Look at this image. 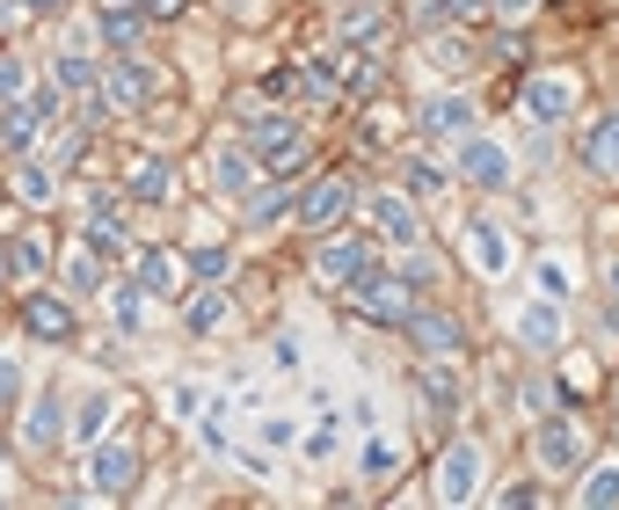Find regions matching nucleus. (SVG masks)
<instances>
[{"label":"nucleus","instance_id":"nucleus-1","mask_svg":"<svg viewBox=\"0 0 619 510\" xmlns=\"http://www.w3.org/2000/svg\"><path fill=\"white\" fill-rule=\"evenodd\" d=\"M518 117L540 124V132L569 124L575 117V80H569V73H532V80L518 88Z\"/></svg>","mask_w":619,"mask_h":510},{"label":"nucleus","instance_id":"nucleus-2","mask_svg":"<svg viewBox=\"0 0 619 510\" xmlns=\"http://www.w3.org/2000/svg\"><path fill=\"white\" fill-rule=\"evenodd\" d=\"M350 307H358L364 321H394V328H401L408 321V277H372V270H364V277H350Z\"/></svg>","mask_w":619,"mask_h":510},{"label":"nucleus","instance_id":"nucleus-3","mask_svg":"<svg viewBox=\"0 0 619 510\" xmlns=\"http://www.w3.org/2000/svg\"><path fill=\"white\" fill-rule=\"evenodd\" d=\"M532 460L547 467V474H569V467L583 460V423H569V415L540 423V431H532Z\"/></svg>","mask_w":619,"mask_h":510},{"label":"nucleus","instance_id":"nucleus-4","mask_svg":"<svg viewBox=\"0 0 619 510\" xmlns=\"http://www.w3.org/2000/svg\"><path fill=\"white\" fill-rule=\"evenodd\" d=\"M459 175H467L474 190H503V183H510V146H496V139H459Z\"/></svg>","mask_w":619,"mask_h":510},{"label":"nucleus","instance_id":"nucleus-5","mask_svg":"<svg viewBox=\"0 0 619 510\" xmlns=\"http://www.w3.org/2000/svg\"><path fill=\"white\" fill-rule=\"evenodd\" d=\"M146 96H153V73H146L139 59H117V66H102V102H110L117 117L146 110Z\"/></svg>","mask_w":619,"mask_h":510},{"label":"nucleus","instance_id":"nucleus-6","mask_svg":"<svg viewBox=\"0 0 619 510\" xmlns=\"http://www.w3.org/2000/svg\"><path fill=\"white\" fill-rule=\"evenodd\" d=\"M350 212V175H321L307 197H299V226L307 234H321V226H335V219Z\"/></svg>","mask_w":619,"mask_h":510},{"label":"nucleus","instance_id":"nucleus-7","mask_svg":"<svg viewBox=\"0 0 619 510\" xmlns=\"http://www.w3.org/2000/svg\"><path fill=\"white\" fill-rule=\"evenodd\" d=\"M408 343H416V350H430V358H459V350H467V328H459L453 314H416V307H408Z\"/></svg>","mask_w":619,"mask_h":510},{"label":"nucleus","instance_id":"nucleus-8","mask_svg":"<svg viewBox=\"0 0 619 510\" xmlns=\"http://www.w3.org/2000/svg\"><path fill=\"white\" fill-rule=\"evenodd\" d=\"M248 146H256V153H270V169H277V175H292V161H299V124L270 110V117L248 124Z\"/></svg>","mask_w":619,"mask_h":510},{"label":"nucleus","instance_id":"nucleus-9","mask_svg":"<svg viewBox=\"0 0 619 510\" xmlns=\"http://www.w3.org/2000/svg\"><path fill=\"white\" fill-rule=\"evenodd\" d=\"M51 110H59V96H37V102H0V146H8V153H23L29 139H37V124L51 117Z\"/></svg>","mask_w":619,"mask_h":510},{"label":"nucleus","instance_id":"nucleus-10","mask_svg":"<svg viewBox=\"0 0 619 510\" xmlns=\"http://www.w3.org/2000/svg\"><path fill=\"white\" fill-rule=\"evenodd\" d=\"M132 482H139V452L132 445H102L96 467H88V488L96 496H132Z\"/></svg>","mask_w":619,"mask_h":510},{"label":"nucleus","instance_id":"nucleus-11","mask_svg":"<svg viewBox=\"0 0 619 510\" xmlns=\"http://www.w3.org/2000/svg\"><path fill=\"white\" fill-rule=\"evenodd\" d=\"M583 169H591L597 183H619V117L583 124Z\"/></svg>","mask_w":619,"mask_h":510},{"label":"nucleus","instance_id":"nucleus-12","mask_svg":"<svg viewBox=\"0 0 619 510\" xmlns=\"http://www.w3.org/2000/svg\"><path fill=\"white\" fill-rule=\"evenodd\" d=\"M474 488H481V452L474 445H453L445 467H437V503H467Z\"/></svg>","mask_w":619,"mask_h":510},{"label":"nucleus","instance_id":"nucleus-13","mask_svg":"<svg viewBox=\"0 0 619 510\" xmlns=\"http://www.w3.org/2000/svg\"><path fill=\"white\" fill-rule=\"evenodd\" d=\"M416 124H423L430 139H467V132H474V102L467 96H430Z\"/></svg>","mask_w":619,"mask_h":510},{"label":"nucleus","instance_id":"nucleus-14","mask_svg":"<svg viewBox=\"0 0 619 510\" xmlns=\"http://www.w3.org/2000/svg\"><path fill=\"white\" fill-rule=\"evenodd\" d=\"M364 270H372V248H364L358 234L321 248V277H329V285H350V277H364Z\"/></svg>","mask_w":619,"mask_h":510},{"label":"nucleus","instance_id":"nucleus-15","mask_svg":"<svg viewBox=\"0 0 619 510\" xmlns=\"http://www.w3.org/2000/svg\"><path fill=\"white\" fill-rule=\"evenodd\" d=\"M23 321H29V336L37 343H66L73 336V314H66V299H51V291H37L23 307Z\"/></svg>","mask_w":619,"mask_h":510},{"label":"nucleus","instance_id":"nucleus-16","mask_svg":"<svg viewBox=\"0 0 619 510\" xmlns=\"http://www.w3.org/2000/svg\"><path fill=\"white\" fill-rule=\"evenodd\" d=\"M518 343L524 350H554V343H561V307H554V299H532L518 314Z\"/></svg>","mask_w":619,"mask_h":510},{"label":"nucleus","instance_id":"nucleus-17","mask_svg":"<svg viewBox=\"0 0 619 510\" xmlns=\"http://www.w3.org/2000/svg\"><path fill=\"white\" fill-rule=\"evenodd\" d=\"M139 291H153V299H183V263H175L168 248H146L139 256Z\"/></svg>","mask_w":619,"mask_h":510},{"label":"nucleus","instance_id":"nucleus-18","mask_svg":"<svg viewBox=\"0 0 619 510\" xmlns=\"http://www.w3.org/2000/svg\"><path fill=\"white\" fill-rule=\"evenodd\" d=\"M372 219H380L386 241H401V248L423 241V219H416V204H401V197H372Z\"/></svg>","mask_w":619,"mask_h":510},{"label":"nucleus","instance_id":"nucleus-19","mask_svg":"<svg viewBox=\"0 0 619 510\" xmlns=\"http://www.w3.org/2000/svg\"><path fill=\"white\" fill-rule=\"evenodd\" d=\"M467 241H474V263L488 270V277H503V263H510V241H503V226L474 219V226H467Z\"/></svg>","mask_w":619,"mask_h":510},{"label":"nucleus","instance_id":"nucleus-20","mask_svg":"<svg viewBox=\"0 0 619 510\" xmlns=\"http://www.w3.org/2000/svg\"><path fill=\"white\" fill-rule=\"evenodd\" d=\"M212 183H219L226 197H240L248 183H256V161H248L240 146H219V161H212Z\"/></svg>","mask_w":619,"mask_h":510},{"label":"nucleus","instance_id":"nucleus-21","mask_svg":"<svg viewBox=\"0 0 619 510\" xmlns=\"http://www.w3.org/2000/svg\"><path fill=\"white\" fill-rule=\"evenodd\" d=\"M29 445H37V452H51V445H59V437H66V415H59V394H45V401H37V409H29Z\"/></svg>","mask_w":619,"mask_h":510},{"label":"nucleus","instance_id":"nucleus-22","mask_svg":"<svg viewBox=\"0 0 619 510\" xmlns=\"http://www.w3.org/2000/svg\"><path fill=\"white\" fill-rule=\"evenodd\" d=\"M416 387L430 394V409H437V415H453V409H459V380L445 372V364H423V372H416Z\"/></svg>","mask_w":619,"mask_h":510},{"label":"nucleus","instance_id":"nucleus-23","mask_svg":"<svg viewBox=\"0 0 619 510\" xmlns=\"http://www.w3.org/2000/svg\"><path fill=\"white\" fill-rule=\"evenodd\" d=\"M88 256H124V226L110 219V204L88 219Z\"/></svg>","mask_w":619,"mask_h":510},{"label":"nucleus","instance_id":"nucleus-24","mask_svg":"<svg viewBox=\"0 0 619 510\" xmlns=\"http://www.w3.org/2000/svg\"><path fill=\"white\" fill-rule=\"evenodd\" d=\"M132 197H139V204H168V161H139V175H132Z\"/></svg>","mask_w":619,"mask_h":510},{"label":"nucleus","instance_id":"nucleus-25","mask_svg":"<svg viewBox=\"0 0 619 510\" xmlns=\"http://www.w3.org/2000/svg\"><path fill=\"white\" fill-rule=\"evenodd\" d=\"M583 503H591V510H612L619 503V460H605L591 482H583Z\"/></svg>","mask_w":619,"mask_h":510},{"label":"nucleus","instance_id":"nucleus-26","mask_svg":"<svg viewBox=\"0 0 619 510\" xmlns=\"http://www.w3.org/2000/svg\"><path fill=\"white\" fill-rule=\"evenodd\" d=\"M532 285H540V299H554V307H561V299H569V263H561V256H547V263L532 270Z\"/></svg>","mask_w":619,"mask_h":510},{"label":"nucleus","instance_id":"nucleus-27","mask_svg":"<svg viewBox=\"0 0 619 510\" xmlns=\"http://www.w3.org/2000/svg\"><path fill=\"white\" fill-rule=\"evenodd\" d=\"M8 270H15V277H37V270H45V241H37V234H15V248H8Z\"/></svg>","mask_w":619,"mask_h":510},{"label":"nucleus","instance_id":"nucleus-28","mask_svg":"<svg viewBox=\"0 0 619 510\" xmlns=\"http://www.w3.org/2000/svg\"><path fill=\"white\" fill-rule=\"evenodd\" d=\"M51 80H59V88H73V96H88V88H96L102 73L88 66V59H59V66H51Z\"/></svg>","mask_w":619,"mask_h":510},{"label":"nucleus","instance_id":"nucleus-29","mask_svg":"<svg viewBox=\"0 0 619 510\" xmlns=\"http://www.w3.org/2000/svg\"><path fill=\"white\" fill-rule=\"evenodd\" d=\"M226 321V291H197L190 299V328H219Z\"/></svg>","mask_w":619,"mask_h":510},{"label":"nucleus","instance_id":"nucleus-30","mask_svg":"<svg viewBox=\"0 0 619 510\" xmlns=\"http://www.w3.org/2000/svg\"><path fill=\"white\" fill-rule=\"evenodd\" d=\"M102 37H110V45H132V37H139V15H132V8H102Z\"/></svg>","mask_w":619,"mask_h":510},{"label":"nucleus","instance_id":"nucleus-31","mask_svg":"<svg viewBox=\"0 0 619 510\" xmlns=\"http://www.w3.org/2000/svg\"><path fill=\"white\" fill-rule=\"evenodd\" d=\"M372 29H380V0H358V8H350V15H343V37H372Z\"/></svg>","mask_w":619,"mask_h":510},{"label":"nucleus","instance_id":"nucleus-32","mask_svg":"<svg viewBox=\"0 0 619 510\" xmlns=\"http://www.w3.org/2000/svg\"><path fill=\"white\" fill-rule=\"evenodd\" d=\"M437 66H445V73L474 66V45H467V37H437Z\"/></svg>","mask_w":619,"mask_h":510},{"label":"nucleus","instance_id":"nucleus-33","mask_svg":"<svg viewBox=\"0 0 619 510\" xmlns=\"http://www.w3.org/2000/svg\"><path fill=\"white\" fill-rule=\"evenodd\" d=\"M408 190H416V197L445 190V169H437V161H408Z\"/></svg>","mask_w":619,"mask_h":510},{"label":"nucleus","instance_id":"nucleus-34","mask_svg":"<svg viewBox=\"0 0 619 510\" xmlns=\"http://www.w3.org/2000/svg\"><path fill=\"white\" fill-rule=\"evenodd\" d=\"M481 8H488V0H430V23H445V15H453V23H474Z\"/></svg>","mask_w":619,"mask_h":510},{"label":"nucleus","instance_id":"nucleus-35","mask_svg":"<svg viewBox=\"0 0 619 510\" xmlns=\"http://www.w3.org/2000/svg\"><path fill=\"white\" fill-rule=\"evenodd\" d=\"M285 204H292V183H277V190H262L256 204H248V219L262 226V219H277V212H285Z\"/></svg>","mask_w":619,"mask_h":510},{"label":"nucleus","instance_id":"nucleus-36","mask_svg":"<svg viewBox=\"0 0 619 510\" xmlns=\"http://www.w3.org/2000/svg\"><path fill=\"white\" fill-rule=\"evenodd\" d=\"M102 423H110V394H88L81 415H73V431H102Z\"/></svg>","mask_w":619,"mask_h":510},{"label":"nucleus","instance_id":"nucleus-37","mask_svg":"<svg viewBox=\"0 0 619 510\" xmlns=\"http://www.w3.org/2000/svg\"><path fill=\"white\" fill-rule=\"evenodd\" d=\"M15 190H23L29 204H45V197H51V169H23V175H15Z\"/></svg>","mask_w":619,"mask_h":510},{"label":"nucleus","instance_id":"nucleus-38","mask_svg":"<svg viewBox=\"0 0 619 510\" xmlns=\"http://www.w3.org/2000/svg\"><path fill=\"white\" fill-rule=\"evenodd\" d=\"M190 270L197 277H226V248H190Z\"/></svg>","mask_w":619,"mask_h":510},{"label":"nucleus","instance_id":"nucleus-39","mask_svg":"<svg viewBox=\"0 0 619 510\" xmlns=\"http://www.w3.org/2000/svg\"><path fill=\"white\" fill-rule=\"evenodd\" d=\"M66 277H73V285H81V291H96V285H102L96 256H73V263H66Z\"/></svg>","mask_w":619,"mask_h":510},{"label":"nucleus","instance_id":"nucleus-40","mask_svg":"<svg viewBox=\"0 0 619 510\" xmlns=\"http://www.w3.org/2000/svg\"><path fill=\"white\" fill-rule=\"evenodd\" d=\"M110 307H117V321L132 328V321H139V285H117V291H110Z\"/></svg>","mask_w":619,"mask_h":510},{"label":"nucleus","instance_id":"nucleus-41","mask_svg":"<svg viewBox=\"0 0 619 510\" xmlns=\"http://www.w3.org/2000/svg\"><path fill=\"white\" fill-rule=\"evenodd\" d=\"M23 96V66H15V59H0V102H15Z\"/></svg>","mask_w":619,"mask_h":510},{"label":"nucleus","instance_id":"nucleus-42","mask_svg":"<svg viewBox=\"0 0 619 510\" xmlns=\"http://www.w3.org/2000/svg\"><path fill=\"white\" fill-rule=\"evenodd\" d=\"M503 503H510V510H532V503H540V488H532V482H510V488H503Z\"/></svg>","mask_w":619,"mask_h":510},{"label":"nucleus","instance_id":"nucleus-43","mask_svg":"<svg viewBox=\"0 0 619 510\" xmlns=\"http://www.w3.org/2000/svg\"><path fill=\"white\" fill-rule=\"evenodd\" d=\"M364 474H394V445H372L364 452Z\"/></svg>","mask_w":619,"mask_h":510},{"label":"nucleus","instance_id":"nucleus-44","mask_svg":"<svg viewBox=\"0 0 619 510\" xmlns=\"http://www.w3.org/2000/svg\"><path fill=\"white\" fill-rule=\"evenodd\" d=\"M15 387H23V372H15V364L0 358V409H8V401H15Z\"/></svg>","mask_w":619,"mask_h":510},{"label":"nucleus","instance_id":"nucleus-45","mask_svg":"<svg viewBox=\"0 0 619 510\" xmlns=\"http://www.w3.org/2000/svg\"><path fill=\"white\" fill-rule=\"evenodd\" d=\"M532 8H540V0H496V15H503V23H524Z\"/></svg>","mask_w":619,"mask_h":510},{"label":"nucleus","instance_id":"nucleus-46","mask_svg":"<svg viewBox=\"0 0 619 510\" xmlns=\"http://www.w3.org/2000/svg\"><path fill=\"white\" fill-rule=\"evenodd\" d=\"M146 15H161L168 23V15H183V0H146Z\"/></svg>","mask_w":619,"mask_h":510},{"label":"nucleus","instance_id":"nucleus-47","mask_svg":"<svg viewBox=\"0 0 619 510\" xmlns=\"http://www.w3.org/2000/svg\"><path fill=\"white\" fill-rule=\"evenodd\" d=\"M612 299H619V263H612Z\"/></svg>","mask_w":619,"mask_h":510},{"label":"nucleus","instance_id":"nucleus-48","mask_svg":"<svg viewBox=\"0 0 619 510\" xmlns=\"http://www.w3.org/2000/svg\"><path fill=\"white\" fill-rule=\"evenodd\" d=\"M29 8H59V0H29Z\"/></svg>","mask_w":619,"mask_h":510},{"label":"nucleus","instance_id":"nucleus-49","mask_svg":"<svg viewBox=\"0 0 619 510\" xmlns=\"http://www.w3.org/2000/svg\"><path fill=\"white\" fill-rule=\"evenodd\" d=\"M0 270H8V248H0Z\"/></svg>","mask_w":619,"mask_h":510}]
</instances>
